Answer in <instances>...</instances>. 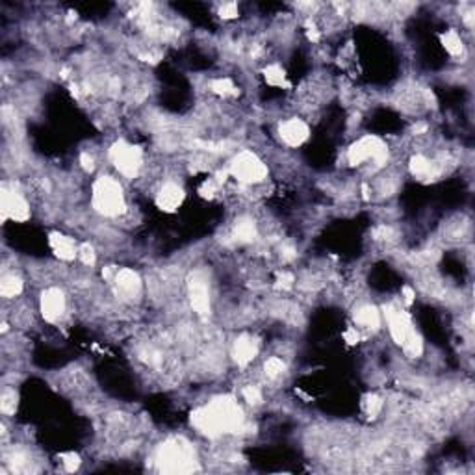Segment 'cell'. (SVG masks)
I'll return each mask as SVG.
<instances>
[{
	"instance_id": "obj_12",
	"label": "cell",
	"mask_w": 475,
	"mask_h": 475,
	"mask_svg": "<svg viewBox=\"0 0 475 475\" xmlns=\"http://www.w3.org/2000/svg\"><path fill=\"white\" fill-rule=\"evenodd\" d=\"M49 246H51L52 253L63 262L78 260V246L75 238L65 236L62 232H51L49 236Z\"/></svg>"
},
{
	"instance_id": "obj_16",
	"label": "cell",
	"mask_w": 475,
	"mask_h": 475,
	"mask_svg": "<svg viewBox=\"0 0 475 475\" xmlns=\"http://www.w3.org/2000/svg\"><path fill=\"white\" fill-rule=\"evenodd\" d=\"M264 78H266V84L271 87H288V78L286 72L282 69L279 63H270L264 69Z\"/></svg>"
},
{
	"instance_id": "obj_25",
	"label": "cell",
	"mask_w": 475,
	"mask_h": 475,
	"mask_svg": "<svg viewBox=\"0 0 475 475\" xmlns=\"http://www.w3.org/2000/svg\"><path fill=\"white\" fill-rule=\"evenodd\" d=\"M62 464L63 468H65L67 471H75L80 466V457L75 453H67V455H62Z\"/></svg>"
},
{
	"instance_id": "obj_11",
	"label": "cell",
	"mask_w": 475,
	"mask_h": 475,
	"mask_svg": "<svg viewBox=\"0 0 475 475\" xmlns=\"http://www.w3.org/2000/svg\"><path fill=\"white\" fill-rule=\"evenodd\" d=\"M184 197H186L184 188L180 184H177V182H173V180H167V182H164V184L160 186L158 194H156L154 201H156V206H158L160 210H164V212L171 214V212H175V210H179L180 206H182Z\"/></svg>"
},
{
	"instance_id": "obj_18",
	"label": "cell",
	"mask_w": 475,
	"mask_h": 475,
	"mask_svg": "<svg viewBox=\"0 0 475 475\" xmlns=\"http://www.w3.org/2000/svg\"><path fill=\"white\" fill-rule=\"evenodd\" d=\"M210 91L214 93V95H217V97L221 99H227V97H236L238 95V87L234 86V82L230 80V78H215V80H212L210 82Z\"/></svg>"
},
{
	"instance_id": "obj_8",
	"label": "cell",
	"mask_w": 475,
	"mask_h": 475,
	"mask_svg": "<svg viewBox=\"0 0 475 475\" xmlns=\"http://www.w3.org/2000/svg\"><path fill=\"white\" fill-rule=\"evenodd\" d=\"M39 310H42V316L45 322H49V323L60 322L67 310L65 293H63V291L56 286L46 288V290L42 293Z\"/></svg>"
},
{
	"instance_id": "obj_5",
	"label": "cell",
	"mask_w": 475,
	"mask_h": 475,
	"mask_svg": "<svg viewBox=\"0 0 475 475\" xmlns=\"http://www.w3.org/2000/svg\"><path fill=\"white\" fill-rule=\"evenodd\" d=\"M108 158L113 167L118 169V173L128 180L138 179V175L144 169V151L138 145L127 144L123 139H119L108 148Z\"/></svg>"
},
{
	"instance_id": "obj_10",
	"label": "cell",
	"mask_w": 475,
	"mask_h": 475,
	"mask_svg": "<svg viewBox=\"0 0 475 475\" xmlns=\"http://www.w3.org/2000/svg\"><path fill=\"white\" fill-rule=\"evenodd\" d=\"M310 136V128L308 125L299 118L284 119L279 123V138L286 147H301Z\"/></svg>"
},
{
	"instance_id": "obj_22",
	"label": "cell",
	"mask_w": 475,
	"mask_h": 475,
	"mask_svg": "<svg viewBox=\"0 0 475 475\" xmlns=\"http://www.w3.org/2000/svg\"><path fill=\"white\" fill-rule=\"evenodd\" d=\"M241 395H243V399H246L249 405H253V407H255V405H260L262 401H264L260 386H256V384H247V386H243V388H241Z\"/></svg>"
},
{
	"instance_id": "obj_2",
	"label": "cell",
	"mask_w": 475,
	"mask_h": 475,
	"mask_svg": "<svg viewBox=\"0 0 475 475\" xmlns=\"http://www.w3.org/2000/svg\"><path fill=\"white\" fill-rule=\"evenodd\" d=\"M91 206L104 217H119L127 214L128 206L121 182L110 175L99 177L91 188Z\"/></svg>"
},
{
	"instance_id": "obj_21",
	"label": "cell",
	"mask_w": 475,
	"mask_h": 475,
	"mask_svg": "<svg viewBox=\"0 0 475 475\" xmlns=\"http://www.w3.org/2000/svg\"><path fill=\"white\" fill-rule=\"evenodd\" d=\"M78 260H80V264L86 267L95 266V262H97V253H95L93 246L82 243V246L78 247Z\"/></svg>"
},
{
	"instance_id": "obj_4",
	"label": "cell",
	"mask_w": 475,
	"mask_h": 475,
	"mask_svg": "<svg viewBox=\"0 0 475 475\" xmlns=\"http://www.w3.org/2000/svg\"><path fill=\"white\" fill-rule=\"evenodd\" d=\"M267 165L264 160L258 158V154L253 151H241L230 160L229 175L238 182L240 186L253 188V186L262 184L267 179Z\"/></svg>"
},
{
	"instance_id": "obj_19",
	"label": "cell",
	"mask_w": 475,
	"mask_h": 475,
	"mask_svg": "<svg viewBox=\"0 0 475 475\" xmlns=\"http://www.w3.org/2000/svg\"><path fill=\"white\" fill-rule=\"evenodd\" d=\"M286 372V364L281 357H270L264 362V375L267 381H277L282 377V373Z\"/></svg>"
},
{
	"instance_id": "obj_13",
	"label": "cell",
	"mask_w": 475,
	"mask_h": 475,
	"mask_svg": "<svg viewBox=\"0 0 475 475\" xmlns=\"http://www.w3.org/2000/svg\"><path fill=\"white\" fill-rule=\"evenodd\" d=\"M256 355H258V343L255 342V338L249 334H241L240 338H236L234 346H232V357L240 368L249 366Z\"/></svg>"
},
{
	"instance_id": "obj_1",
	"label": "cell",
	"mask_w": 475,
	"mask_h": 475,
	"mask_svg": "<svg viewBox=\"0 0 475 475\" xmlns=\"http://www.w3.org/2000/svg\"><path fill=\"white\" fill-rule=\"evenodd\" d=\"M243 424H246V418H243L240 405L227 395L212 399L208 405L191 414V425L210 438H215L225 433H238Z\"/></svg>"
},
{
	"instance_id": "obj_26",
	"label": "cell",
	"mask_w": 475,
	"mask_h": 475,
	"mask_svg": "<svg viewBox=\"0 0 475 475\" xmlns=\"http://www.w3.org/2000/svg\"><path fill=\"white\" fill-rule=\"evenodd\" d=\"M80 165H82L86 173H91L93 169H95V158L89 153H82L80 154Z\"/></svg>"
},
{
	"instance_id": "obj_14",
	"label": "cell",
	"mask_w": 475,
	"mask_h": 475,
	"mask_svg": "<svg viewBox=\"0 0 475 475\" xmlns=\"http://www.w3.org/2000/svg\"><path fill=\"white\" fill-rule=\"evenodd\" d=\"M357 329H366V331H377L381 327V312L373 305H360L353 314Z\"/></svg>"
},
{
	"instance_id": "obj_3",
	"label": "cell",
	"mask_w": 475,
	"mask_h": 475,
	"mask_svg": "<svg viewBox=\"0 0 475 475\" xmlns=\"http://www.w3.org/2000/svg\"><path fill=\"white\" fill-rule=\"evenodd\" d=\"M195 451L194 445H189L184 440H169L156 453V464L162 471L171 474H182V471L195 470Z\"/></svg>"
},
{
	"instance_id": "obj_6",
	"label": "cell",
	"mask_w": 475,
	"mask_h": 475,
	"mask_svg": "<svg viewBox=\"0 0 475 475\" xmlns=\"http://www.w3.org/2000/svg\"><path fill=\"white\" fill-rule=\"evenodd\" d=\"M0 210H2V221H15V223H26L30 220L32 210L30 203L26 201L25 195L15 188L2 186V195H0Z\"/></svg>"
},
{
	"instance_id": "obj_20",
	"label": "cell",
	"mask_w": 475,
	"mask_h": 475,
	"mask_svg": "<svg viewBox=\"0 0 475 475\" xmlns=\"http://www.w3.org/2000/svg\"><path fill=\"white\" fill-rule=\"evenodd\" d=\"M0 409H2V414L4 416H11V414H15L17 409V393L13 388H6L2 392V401H0Z\"/></svg>"
},
{
	"instance_id": "obj_15",
	"label": "cell",
	"mask_w": 475,
	"mask_h": 475,
	"mask_svg": "<svg viewBox=\"0 0 475 475\" xmlns=\"http://www.w3.org/2000/svg\"><path fill=\"white\" fill-rule=\"evenodd\" d=\"M23 288H25V282L19 275H15L13 271L10 273H4L2 275V281H0V293L4 299H15L23 293Z\"/></svg>"
},
{
	"instance_id": "obj_17",
	"label": "cell",
	"mask_w": 475,
	"mask_h": 475,
	"mask_svg": "<svg viewBox=\"0 0 475 475\" xmlns=\"http://www.w3.org/2000/svg\"><path fill=\"white\" fill-rule=\"evenodd\" d=\"M440 39H442V45H444V49L450 52L451 56H460L464 52V43H462V37H460L457 30L444 32L440 36Z\"/></svg>"
},
{
	"instance_id": "obj_9",
	"label": "cell",
	"mask_w": 475,
	"mask_h": 475,
	"mask_svg": "<svg viewBox=\"0 0 475 475\" xmlns=\"http://www.w3.org/2000/svg\"><path fill=\"white\" fill-rule=\"evenodd\" d=\"M113 290L118 293V297H121L123 301H134L136 297H139L141 293V277L136 273L130 267H123V270H118L115 277H113Z\"/></svg>"
},
{
	"instance_id": "obj_23",
	"label": "cell",
	"mask_w": 475,
	"mask_h": 475,
	"mask_svg": "<svg viewBox=\"0 0 475 475\" xmlns=\"http://www.w3.org/2000/svg\"><path fill=\"white\" fill-rule=\"evenodd\" d=\"M364 410H366V414H368L369 418H377L379 414H381V410H383V399L379 398V395H375V393H372V395H368L366 401H364Z\"/></svg>"
},
{
	"instance_id": "obj_7",
	"label": "cell",
	"mask_w": 475,
	"mask_h": 475,
	"mask_svg": "<svg viewBox=\"0 0 475 475\" xmlns=\"http://www.w3.org/2000/svg\"><path fill=\"white\" fill-rule=\"evenodd\" d=\"M188 299L197 316H208L212 308L208 281L201 273H194L188 281Z\"/></svg>"
},
{
	"instance_id": "obj_24",
	"label": "cell",
	"mask_w": 475,
	"mask_h": 475,
	"mask_svg": "<svg viewBox=\"0 0 475 475\" xmlns=\"http://www.w3.org/2000/svg\"><path fill=\"white\" fill-rule=\"evenodd\" d=\"M220 15L223 17V19H236V17L240 15L238 4H234V2H225V4H221Z\"/></svg>"
}]
</instances>
